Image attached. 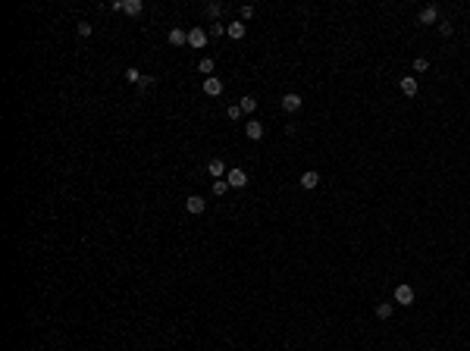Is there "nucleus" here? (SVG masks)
Returning <instances> with one entry per match:
<instances>
[{"label": "nucleus", "instance_id": "obj_1", "mask_svg": "<svg viewBox=\"0 0 470 351\" xmlns=\"http://www.w3.org/2000/svg\"><path fill=\"white\" fill-rule=\"evenodd\" d=\"M110 10L129 13V16H138V13L144 10V3H141V0H113V3H110Z\"/></svg>", "mask_w": 470, "mask_h": 351}, {"label": "nucleus", "instance_id": "obj_2", "mask_svg": "<svg viewBox=\"0 0 470 351\" xmlns=\"http://www.w3.org/2000/svg\"><path fill=\"white\" fill-rule=\"evenodd\" d=\"M395 304L411 307V304H414V289L411 286H398V289H395Z\"/></svg>", "mask_w": 470, "mask_h": 351}, {"label": "nucleus", "instance_id": "obj_3", "mask_svg": "<svg viewBox=\"0 0 470 351\" xmlns=\"http://www.w3.org/2000/svg\"><path fill=\"white\" fill-rule=\"evenodd\" d=\"M398 88H401V94H405V97H414L417 91H420V82H417V76H405L398 82Z\"/></svg>", "mask_w": 470, "mask_h": 351}, {"label": "nucleus", "instance_id": "obj_4", "mask_svg": "<svg viewBox=\"0 0 470 351\" xmlns=\"http://www.w3.org/2000/svg\"><path fill=\"white\" fill-rule=\"evenodd\" d=\"M244 135H248L251 141H260L263 138V122L260 119H248V122H244Z\"/></svg>", "mask_w": 470, "mask_h": 351}, {"label": "nucleus", "instance_id": "obj_5", "mask_svg": "<svg viewBox=\"0 0 470 351\" xmlns=\"http://www.w3.org/2000/svg\"><path fill=\"white\" fill-rule=\"evenodd\" d=\"M204 94H210V97H220V94H223V78H216V76L204 78Z\"/></svg>", "mask_w": 470, "mask_h": 351}, {"label": "nucleus", "instance_id": "obj_6", "mask_svg": "<svg viewBox=\"0 0 470 351\" xmlns=\"http://www.w3.org/2000/svg\"><path fill=\"white\" fill-rule=\"evenodd\" d=\"M188 44H191L195 50H201L204 44H207V31H204V29H197V25H195V29L188 31Z\"/></svg>", "mask_w": 470, "mask_h": 351}, {"label": "nucleus", "instance_id": "obj_7", "mask_svg": "<svg viewBox=\"0 0 470 351\" xmlns=\"http://www.w3.org/2000/svg\"><path fill=\"white\" fill-rule=\"evenodd\" d=\"M226 182H229V188H244V185H248V176H244V169H229Z\"/></svg>", "mask_w": 470, "mask_h": 351}, {"label": "nucleus", "instance_id": "obj_8", "mask_svg": "<svg viewBox=\"0 0 470 351\" xmlns=\"http://www.w3.org/2000/svg\"><path fill=\"white\" fill-rule=\"evenodd\" d=\"M436 19H439V10H436V6L429 3V6H423V10H420V16H417V22H420V25H433Z\"/></svg>", "mask_w": 470, "mask_h": 351}, {"label": "nucleus", "instance_id": "obj_9", "mask_svg": "<svg viewBox=\"0 0 470 351\" xmlns=\"http://www.w3.org/2000/svg\"><path fill=\"white\" fill-rule=\"evenodd\" d=\"M204 207H207V201H204V198H197V195H191L188 201H185V210H188V214H195V216H201Z\"/></svg>", "mask_w": 470, "mask_h": 351}, {"label": "nucleus", "instance_id": "obj_10", "mask_svg": "<svg viewBox=\"0 0 470 351\" xmlns=\"http://www.w3.org/2000/svg\"><path fill=\"white\" fill-rule=\"evenodd\" d=\"M301 94H286L282 97V110H286V113H298V110H301Z\"/></svg>", "mask_w": 470, "mask_h": 351}, {"label": "nucleus", "instance_id": "obj_11", "mask_svg": "<svg viewBox=\"0 0 470 351\" xmlns=\"http://www.w3.org/2000/svg\"><path fill=\"white\" fill-rule=\"evenodd\" d=\"M207 173H210V176H216V179H223V176H229V169H226V163H223L220 157H213V160L207 163Z\"/></svg>", "mask_w": 470, "mask_h": 351}, {"label": "nucleus", "instance_id": "obj_12", "mask_svg": "<svg viewBox=\"0 0 470 351\" xmlns=\"http://www.w3.org/2000/svg\"><path fill=\"white\" fill-rule=\"evenodd\" d=\"M226 35H229V38H235V41H242V38H244V22H242V19L229 22V25H226Z\"/></svg>", "mask_w": 470, "mask_h": 351}, {"label": "nucleus", "instance_id": "obj_13", "mask_svg": "<svg viewBox=\"0 0 470 351\" xmlns=\"http://www.w3.org/2000/svg\"><path fill=\"white\" fill-rule=\"evenodd\" d=\"M301 185L304 188H317V185H320V173H317V169H307V173H301Z\"/></svg>", "mask_w": 470, "mask_h": 351}, {"label": "nucleus", "instance_id": "obj_14", "mask_svg": "<svg viewBox=\"0 0 470 351\" xmlns=\"http://www.w3.org/2000/svg\"><path fill=\"white\" fill-rule=\"evenodd\" d=\"M169 44H173V47H185V44H188V31L173 29V31H169Z\"/></svg>", "mask_w": 470, "mask_h": 351}, {"label": "nucleus", "instance_id": "obj_15", "mask_svg": "<svg viewBox=\"0 0 470 351\" xmlns=\"http://www.w3.org/2000/svg\"><path fill=\"white\" fill-rule=\"evenodd\" d=\"M392 310H395L392 301H379V304H376V317H379V320H389V317H392Z\"/></svg>", "mask_w": 470, "mask_h": 351}, {"label": "nucleus", "instance_id": "obj_16", "mask_svg": "<svg viewBox=\"0 0 470 351\" xmlns=\"http://www.w3.org/2000/svg\"><path fill=\"white\" fill-rule=\"evenodd\" d=\"M238 107H242V113H254V110H257V97L244 94L242 101H238Z\"/></svg>", "mask_w": 470, "mask_h": 351}, {"label": "nucleus", "instance_id": "obj_17", "mask_svg": "<svg viewBox=\"0 0 470 351\" xmlns=\"http://www.w3.org/2000/svg\"><path fill=\"white\" fill-rule=\"evenodd\" d=\"M213 69H216V63L210 57H204L201 63H197V72H201V76H207V78H210V72H213Z\"/></svg>", "mask_w": 470, "mask_h": 351}, {"label": "nucleus", "instance_id": "obj_18", "mask_svg": "<svg viewBox=\"0 0 470 351\" xmlns=\"http://www.w3.org/2000/svg\"><path fill=\"white\" fill-rule=\"evenodd\" d=\"M226 191H229V182H226V179H213V195L223 198Z\"/></svg>", "mask_w": 470, "mask_h": 351}, {"label": "nucleus", "instance_id": "obj_19", "mask_svg": "<svg viewBox=\"0 0 470 351\" xmlns=\"http://www.w3.org/2000/svg\"><path fill=\"white\" fill-rule=\"evenodd\" d=\"M223 10H226L223 3H207V16H210V19H220V16H223Z\"/></svg>", "mask_w": 470, "mask_h": 351}, {"label": "nucleus", "instance_id": "obj_20", "mask_svg": "<svg viewBox=\"0 0 470 351\" xmlns=\"http://www.w3.org/2000/svg\"><path fill=\"white\" fill-rule=\"evenodd\" d=\"M125 78H129V82H132V85H138V82H141V78H144V76H141V72H138V69H135V66H129V69H125Z\"/></svg>", "mask_w": 470, "mask_h": 351}, {"label": "nucleus", "instance_id": "obj_21", "mask_svg": "<svg viewBox=\"0 0 470 351\" xmlns=\"http://www.w3.org/2000/svg\"><path fill=\"white\" fill-rule=\"evenodd\" d=\"M436 29H439V35H442V38H448V35H452V31H455V25H452V22H448V19H445V22H439V25H436Z\"/></svg>", "mask_w": 470, "mask_h": 351}, {"label": "nucleus", "instance_id": "obj_22", "mask_svg": "<svg viewBox=\"0 0 470 351\" xmlns=\"http://www.w3.org/2000/svg\"><path fill=\"white\" fill-rule=\"evenodd\" d=\"M426 69H429V60L426 57H417L414 60V72H426Z\"/></svg>", "mask_w": 470, "mask_h": 351}, {"label": "nucleus", "instance_id": "obj_23", "mask_svg": "<svg viewBox=\"0 0 470 351\" xmlns=\"http://www.w3.org/2000/svg\"><path fill=\"white\" fill-rule=\"evenodd\" d=\"M238 13H242V22H248V19H254V6H251V3H244V6H242Z\"/></svg>", "mask_w": 470, "mask_h": 351}, {"label": "nucleus", "instance_id": "obj_24", "mask_svg": "<svg viewBox=\"0 0 470 351\" xmlns=\"http://www.w3.org/2000/svg\"><path fill=\"white\" fill-rule=\"evenodd\" d=\"M154 85H157V78H154V76H144L141 82H138V88L144 91V88H154Z\"/></svg>", "mask_w": 470, "mask_h": 351}, {"label": "nucleus", "instance_id": "obj_25", "mask_svg": "<svg viewBox=\"0 0 470 351\" xmlns=\"http://www.w3.org/2000/svg\"><path fill=\"white\" fill-rule=\"evenodd\" d=\"M226 116H229V119H242V107H238V104H235V107H229Z\"/></svg>", "mask_w": 470, "mask_h": 351}, {"label": "nucleus", "instance_id": "obj_26", "mask_svg": "<svg viewBox=\"0 0 470 351\" xmlns=\"http://www.w3.org/2000/svg\"><path fill=\"white\" fill-rule=\"evenodd\" d=\"M78 35L88 38V35H91V22H78Z\"/></svg>", "mask_w": 470, "mask_h": 351}, {"label": "nucleus", "instance_id": "obj_27", "mask_svg": "<svg viewBox=\"0 0 470 351\" xmlns=\"http://www.w3.org/2000/svg\"><path fill=\"white\" fill-rule=\"evenodd\" d=\"M210 35H213V38H220V35H226V25H220V22H216V25H213V29H210Z\"/></svg>", "mask_w": 470, "mask_h": 351}]
</instances>
